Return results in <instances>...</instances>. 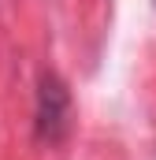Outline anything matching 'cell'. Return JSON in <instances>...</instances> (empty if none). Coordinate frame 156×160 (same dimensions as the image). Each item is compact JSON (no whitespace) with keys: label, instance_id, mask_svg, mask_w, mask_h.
<instances>
[{"label":"cell","instance_id":"obj_1","mask_svg":"<svg viewBox=\"0 0 156 160\" xmlns=\"http://www.w3.org/2000/svg\"><path fill=\"white\" fill-rule=\"evenodd\" d=\"M71 127V89L56 71H45L37 82V112H34V134L45 145H56L67 138Z\"/></svg>","mask_w":156,"mask_h":160}]
</instances>
